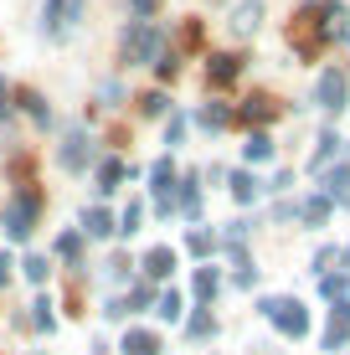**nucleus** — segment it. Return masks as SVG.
I'll use <instances>...</instances> for the list:
<instances>
[{"mask_svg":"<svg viewBox=\"0 0 350 355\" xmlns=\"http://www.w3.org/2000/svg\"><path fill=\"white\" fill-rule=\"evenodd\" d=\"M119 62L124 67L160 62V26H155V21H129L124 36H119Z\"/></svg>","mask_w":350,"mask_h":355,"instance_id":"obj_1","label":"nucleus"},{"mask_svg":"<svg viewBox=\"0 0 350 355\" xmlns=\"http://www.w3.org/2000/svg\"><path fill=\"white\" fill-rule=\"evenodd\" d=\"M36 216H42V191H21L16 201L6 206V232L10 237H31V227H36Z\"/></svg>","mask_w":350,"mask_h":355,"instance_id":"obj_2","label":"nucleus"},{"mask_svg":"<svg viewBox=\"0 0 350 355\" xmlns=\"http://www.w3.org/2000/svg\"><path fill=\"white\" fill-rule=\"evenodd\" d=\"M263 314H268V320L279 324L283 335H304V329H309L304 304H294V299H263Z\"/></svg>","mask_w":350,"mask_h":355,"instance_id":"obj_3","label":"nucleus"},{"mask_svg":"<svg viewBox=\"0 0 350 355\" xmlns=\"http://www.w3.org/2000/svg\"><path fill=\"white\" fill-rule=\"evenodd\" d=\"M78 16H82V0H46V21H42V31L46 36H62L78 26Z\"/></svg>","mask_w":350,"mask_h":355,"instance_id":"obj_4","label":"nucleus"},{"mask_svg":"<svg viewBox=\"0 0 350 355\" xmlns=\"http://www.w3.org/2000/svg\"><path fill=\"white\" fill-rule=\"evenodd\" d=\"M93 160V139H88V129H67V139H62V165L67 170H82Z\"/></svg>","mask_w":350,"mask_h":355,"instance_id":"obj_5","label":"nucleus"},{"mask_svg":"<svg viewBox=\"0 0 350 355\" xmlns=\"http://www.w3.org/2000/svg\"><path fill=\"white\" fill-rule=\"evenodd\" d=\"M237 72H243V57H232V52H216L211 62H207V83H211V88H227V83H232Z\"/></svg>","mask_w":350,"mask_h":355,"instance_id":"obj_6","label":"nucleus"},{"mask_svg":"<svg viewBox=\"0 0 350 355\" xmlns=\"http://www.w3.org/2000/svg\"><path fill=\"white\" fill-rule=\"evenodd\" d=\"M279 114V103H273V98H263V93H252L243 108H237L232 119H243V124H268V119Z\"/></svg>","mask_w":350,"mask_h":355,"instance_id":"obj_7","label":"nucleus"},{"mask_svg":"<svg viewBox=\"0 0 350 355\" xmlns=\"http://www.w3.org/2000/svg\"><path fill=\"white\" fill-rule=\"evenodd\" d=\"M170 180H175V165L170 160H155L150 165V191L160 196V211H170Z\"/></svg>","mask_w":350,"mask_h":355,"instance_id":"obj_8","label":"nucleus"},{"mask_svg":"<svg viewBox=\"0 0 350 355\" xmlns=\"http://www.w3.org/2000/svg\"><path fill=\"white\" fill-rule=\"evenodd\" d=\"M258 21H263V0H243V6L232 10V21H227V26H232L237 36H252V31H258Z\"/></svg>","mask_w":350,"mask_h":355,"instance_id":"obj_9","label":"nucleus"},{"mask_svg":"<svg viewBox=\"0 0 350 355\" xmlns=\"http://www.w3.org/2000/svg\"><path fill=\"white\" fill-rule=\"evenodd\" d=\"M315 93H320V108H345V78L340 72H324Z\"/></svg>","mask_w":350,"mask_h":355,"instance_id":"obj_10","label":"nucleus"},{"mask_svg":"<svg viewBox=\"0 0 350 355\" xmlns=\"http://www.w3.org/2000/svg\"><path fill=\"white\" fill-rule=\"evenodd\" d=\"M16 103L26 108V114H31V119H36V124H42V129L52 124V108H46V98L36 93V88H21V93H16Z\"/></svg>","mask_w":350,"mask_h":355,"instance_id":"obj_11","label":"nucleus"},{"mask_svg":"<svg viewBox=\"0 0 350 355\" xmlns=\"http://www.w3.org/2000/svg\"><path fill=\"white\" fill-rule=\"evenodd\" d=\"M82 232H88V237H108V232H114L108 206H88V211H82Z\"/></svg>","mask_w":350,"mask_h":355,"instance_id":"obj_12","label":"nucleus"},{"mask_svg":"<svg viewBox=\"0 0 350 355\" xmlns=\"http://www.w3.org/2000/svg\"><path fill=\"white\" fill-rule=\"evenodd\" d=\"M124 355H160V340L150 329H129L124 335Z\"/></svg>","mask_w":350,"mask_h":355,"instance_id":"obj_13","label":"nucleus"},{"mask_svg":"<svg viewBox=\"0 0 350 355\" xmlns=\"http://www.w3.org/2000/svg\"><path fill=\"white\" fill-rule=\"evenodd\" d=\"M196 124L201 129H227V124H232V108H227V103H207L196 114Z\"/></svg>","mask_w":350,"mask_h":355,"instance_id":"obj_14","label":"nucleus"},{"mask_svg":"<svg viewBox=\"0 0 350 355\" xmlns=\"http://www.w3.org/2000/svg\"><path fill=\"white\" fill-rule=\"evenodd\" d=\"M134 108H139V119H160L165 108H170V98H165V93H139Z\"/></svg>","mask_w":350,"mask_h":355,"instance_id":"obj_15","label":"nucleus"},{"mask_svg":"<svg viewBox=\"0 0 350 355\" xmlns=\"http://www.w3.org/2000/svg\"><path fill=\"white\" fill-rule=\"evenodd\" d=\"M170 268H175V252L170 248H155L150 258H144V273H150V278H165Z\"/></svg>","mask_w":350,"mask_h":355,"instance_id":"obj_16","label":"nucleus"},{"mask_svg":"<svg viewBox=\"0 0 350 355\" xmlns=\"http://www.w3.org/2000/svg\"><path fill=\"white\" fill-rule=\"evenodd\" d=\"M227 186H232L237 201H252V196H258V180H252L247 170H232V180H227Z\"/></svg>","mask_w":350,"mask_h":355,"instance_id":"obj_17","label":"nucleus"},{"mask_svg":"<svg viewBox=\"0 0 350 355\" xmlns=\"http://www.w3.org/2000/svg\"><path fill=\"white\" fill-rule=\"evenodd\" d=\"M180 211H186V216H201V191H196V175H186V191H180Z\"/></svg>","mask_w":350,"mask_h":355,"instance_id":"obj_18","label":"nucleus"},{"mask_svg":"<svg viewBox=\"0 0 350 355\" xmlns=\"http://www.w3.org/2000/svg\"><path fill=\"white\" fill-rule=\"evenodd\" d=\"M57 252H62L67 263H78L82 258V237H78V232H62V237H57Z\"/></svg>","mask_w":350,"mask_h":355,"instance_id":"obj_19","label":"nucleus"},{"mask_svg":"<svg viewBox=\"0 0 350 355\" xmlns=\"http://www.w3.org/2000/svg\"><path fill=\"white\" fill-rule=\"evenodd\" d=\"M119 175H124V160H103V165H98V191H114Z\"/></svg>","mask_w":350,"mask_h":355,"instance_id":"obj_20","label":"nucleus"},{"mask_svg":"<svg viewBox=\"0 0 350 355\" xmlns=\"http://www.w3.org/2000/svg\"><path fill=\"white\" fill-rule=\"evenodd\" d=\"M139 222H144V206H139V201H129V206H124V227H119V232H124V237H134Z\"/></svg>","mask_w":350,"mask_h":355,"instance_id":"obj_21","label":"nucleus"},{"mask_svg":"<svg viewBox=\"0 0 350 355\" xmlns=\"http://www.w3.org/2000/svg\"><path fill=\"white\" fill-rule=\"evenodd\" d=\"M268 155H273V139L268 134H252L247 139V160H268Z\"/></svg>","mask_w":350,"mask_h":355,"instance_id":"obj_22","label":"nucleus"},{"mask_svg":"<svg viewBox=\"0 0 350 355\" xmlns=\"http://www.w3.org/2000/svg\"><path fill=\"white\" fill-rule=\"evenodd\" d=\"M31 309H36V314H31V324H36V329H52V324H57V314H52V304H46V299H36Z\"/></svg>","mask_w":350,"mask_h":355,"instance_id":"obj_23","label":"nucleus"},{"mask_svg":"<svg viewBox=\"0 0 350 355\" xmlns=\"http://www.w3.org/2000/svg\"><path fill=\"white\" fill-rule=\"evenodd\" d=\"M330 196H340V201L350 206V170H335L330 175Z\"/></svg>","mask_w":350,"mask_h":355,"instance_id":"obj_24","label":"nucleus"},{"mask_svg":"<svg viewBox=\"0 0 350 355\" xmlns=\"http://www.w3.org/2000/svg\"><path fill=\"white\" fill-rule=\"evenodd\" d=\"M324 216H330V201H324V196H315V201L304 206V222H324Z\"/></svg>","mask_w":350,"mask_h":355,"instance_id":"obj_25","label":"nucleus"},{"mask_svg":"<svg viewBox=\"0 0 350 355\" xmlns=\"http://www.w3.org/2000/svg\"><path fill=\"white\" fill-rule=\"evenodd\" d=\"M196 293H201V299H211V293H216V273H211V268H201V273H196Z\"/></svg>","mask_w":350,"mask_h":355,"instance_id":"obj_26","label":"nucleus"},{"mask_svg":"<svg viewBox=\"0 0 350 355\" xmlns=\"http://www.w3.org/2000/svg\"><path fill=\"white\" fill-rule=\"evenodd\" d=\"M155 67H160V78H175V72H180V57H175V52H160V62H155Z\"/></svg>","mask_w":350,"mask_h":355,"instance_id":"obj_27","label":"nucleus"},{"mask_svg":"<svg viewBox=\"0 0 350 355\" xmlns=\"http://www.w3.org/2000/svg\"><path fill=\"white\" fill-rule=\"evenodd\" d=\"M160 314H165V320H175V314H180V293H165V299H160Z\"/></svg>","mask_w":350,"mask_h":355,"instance_id":"obj_28","label":"nucleus"},{"mask_svg":"<svg viewBox=\"0 0 350 355\" xmlns=\"http://www.w3.org/2000/svg\"><path fill=\"white\" fill-rule=\"evenodd\" d=\"M211 329H216V324H211V314H196V320H191V335H196V340H201V335H211Z\"/></svg>","mask_w":350,"mask_h":355,"instance_id":"obj_29","label":"nucleus"},{"mask_svg":"<svg viewBox=\"0 0 350 355\" xmlns=\"http://www.w3.org/2000/svg\"><path fill=\"white\" fill-rule=\"evenodd\" d=\"M134 6V21H155V0H129Z\"/></svg>","mask_w":350,"mask_h":355,"instance_id":"obj_30","label":"nucleus"},{"mask_svg":"<svg viewBox=\"0 0 350 355\" xmlns=\"http://www.w3.org/2000/svg\"><path fill=\"white\" fill-rule=\"evenodd\" d=\"M180 134H186V114H175V119H170V129H165V139H170V144H180Z\"/></svg>","mask_w":350,"mask_h":355,"instance_id":"obj_31","label":"nucleus"},{"mask_svg":"<svg viewBox=\"0 0 350 355\" xmlns=\"http://www.w3.org/2000/svg\"><path fill=\"white\" fill-rule=\"evenodd\" d=\"M26 278H31V284H42V278H46V263H42V258H26Z\"/></svg>","mask_w":350,"mask_h":355,"instance_id":"obj_32","label":"nucleus"},{"mask_svg":"<svg viewBox=\"0 0 350 355\" xmlns=\"http://www.w3.org/2000/svg\"><path fill=\"white\" fill-rule=\"evenodd\" d=\"M191 252H196V258H201V252H211V237H207V232H191Z\"/></svg>","mask_w":350,"mask_h":355,"instance_id":"obj_33","label":"nucleus"},{"mask_svg":"<svg viewBox=\"0 0 350 355\" xmlns=\"http://www.w3.org/2000/svg\"><path fill=\"white\" fill-rule=\"evenodd\" d=\"M6 114H10V83L0 78V119H6Z\"/></svg>","mask_w":350,"mask_h":355,"instance_id":"obj_34","label":"nucleus"},{"mask_svg":"<svg viewBox=\"0 0 350 355\" xmlns=\"http://www.w3.org/2000/svg\"><path fill=\"white\" fill-rule=\"evenodd\" d=\"M6 278H10V258L0 252V284H6Z\"/></svg>","mask_w":350,"mask_h":355,"instance_id":"obj_35","label":"nucleus"}]
</instances>
